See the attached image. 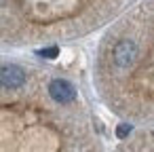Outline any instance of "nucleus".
<instances>
[{
  "mask_svg": "<svg viewBox=\"0 0 154 152\" xmlns=\"http://www.w3.org/2000/svg\"><path fill=\"white\" fill-rule=\"evenodd\" d=\"M137 57V45L133 40H120L116 47H114V64L118 68H129L133 66Z\"/></svg>",
  "mask_w": 154,
  "mask_h": 152,
  "instance_id": "nucleus-1",
  "label": "nucleus"
},
{
  "mask_svg": "<svg viewBox=\"0 0 154 152\" xmlns=\"http://www.w3.org/2000/svg\"><path fill=\"white\" fill-rule=\"evenodd\" d=\"M26 82V72L19 66H2L0 68V87L5 89H19Z\"/></svg>",
  "mask_w": 154,
  "mask_h": 152,
  "instance_id": "nucleus-2",
  "label": "nucleus"
},
{
  "mask_svg": "<svg viewBox=\"0 0 154 152\" xmlns=\"http://www.w3.org/2000/svg\"><path fill=\"white\" fill-rule=\"evenodd\" d=\"M49 95H51L57 104H70V101L76 97V91H74V87H72L68 80L57 78V80H53V82L49 85Z\"/></svg>",
  "mask_w": 154,
  "mask_h": 152,
  "instance_id": "nucleus-3",
  "label": "nucleus"
},
{
  "mask_svg": "<svg viewBox=\"0 0 154 152\" xmlns=\"http://www.w3.org/2000/svg\"><path fill=\"white\" fill-rule=\"evenodd\" d=\"M57 53H59V49H57V47L40 49V51H38V55H40V57H45V59H53V57H57Z\"/></svg>",
  "mask_w": 154,
  "mask_h": 152,
  "instance_id": "nucleus-4",
  "label": "nucleus"
},
{
  "mask_svg": "<svg viewBox=\"0 0 154 152\" xmlns=\"http://www.w3.org/2000/svg\"><path fill=\"white\" fill-rule=\"evenodd\" d=\"M131 129H133L131 125L122 123V125H118V129H116V135H118V137H127V135L131 133Z\"/></svg>",
  "mask_w": 154,
  "mask_h": 152,
  "instance_id": "nucleus-5",
  "label": "nucleus"
}]
</instances>
